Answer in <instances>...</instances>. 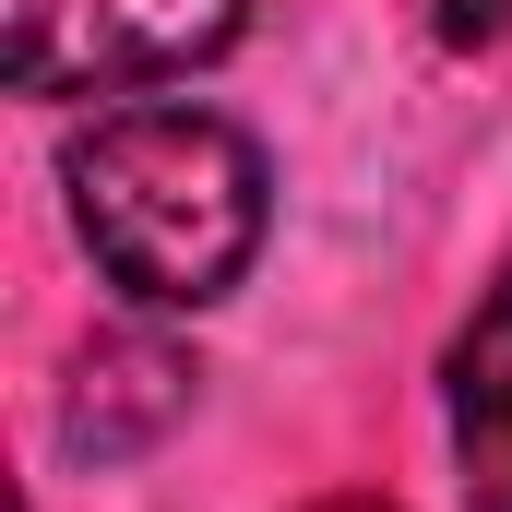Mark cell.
I'll return each instance as SVG.
<instances>
[{"label": "cell", "instance_id": "6", "mask_svg": "<svg viewBox=\"0 0 512 512\" xmlns=\"http://www.w3.org/2000/svg\"><path fill=\"white\" fill-rule=\"evenodd\" d=\"M310 512H393V501H310Z\"/></svg>", "mask_w": 512, "mask_h": 512}, {"label": "cell", "instance_id": "1", "mask_svg": "<svg viewBox=\"0 0 512 512\" xmlns=\"http://www.w3.org/2000/svg\"><path fill=\"white\" fill-rule=\"evenodd\" d=\"M60 191H72V239L131 310H215L262 262V215H274L262 143L191 96H131L84 120Z\"/></svg>", "mask_w": 512, "mask_h": 512}, {"label": "cell", "instance_id": "4", "mask_svg": "<svg viewBox=\"0 0 512 512\" xmlns=\"http://www.w3.org/2000/svg\"><path fill=\"white\" fill-rule=\"evenodd\" d=\"M453 393V453H465V512H512V274L477 298V322L441 358Z\"/></svg>", "mask_w": 512, "mask_h": 512}, {"label": "cell", "instance_id": "5", "mask_svg": "<svg viewBox=\"0 0 512 512\" xmlns=\"http://www.w3.org/2000/svg\"><path fill=\"white\" fill-rule=\"evenodd\" d=\"M429 24H441V48H489V36H512V0H429Z\"/></svg>", "mask_w": 512, "mask_h": 512}, {"label": "cell", "instance_id": "2", "mask_svg": "<svg viewBox=\"0 0 512 512\" xmlns=\"http://www.w3.org/2000/svg\"><path fill=\"white\" fill-rule=\"evenodd\" d=\"M251 0H0L12 96H131L227 60Z\"/></svg>", "mask_w": 512, "mask_h": 512}, {"label": "cell", "instance_id": "3", "mask_svg": "<svg viewBox=\"0 0 512 512\" xmlns=\"http://www.w3.org/2000/svg\"><path fill=\"white\" fill-rule=\"evenodd\" d=\"M191 393H203L191 346L155 334V310H131V322H108L72 358V382H60V453L72 465H131V453H155L191 417Z\"/></svg>", "mask_w": 512, "mask_h": 512}]
</instances>
